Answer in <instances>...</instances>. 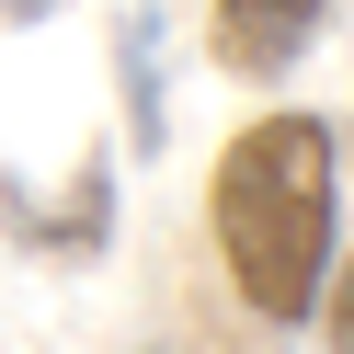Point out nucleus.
Returning a JSON list of instances; mask_svg holds the SVG:
<instances>
[{"mask_svg": "<svg viewBox=\"0 0 354 354\" xmlns=\"http://www.w3.org/2000/svg\"><path fill=\"white\" fill-rule=\"evenodd\" d=\"M217 263H229L252 320H308L331 274V229H343V149L320 115H252L217 149V194H206Z\"/></svg>", "mask_w": 354, "mask_h": 354, "instance_id": "nucleus-1", "label": "nucleus"}, {"mask_svg": "<svg viewBox=\"0 0 354 354\" xmlns=\"http://www.w3.org/2000/svg\"><path fill=\"white\" fill-rule=\"evenodd\" d=\"M103 206H115V160H80V183H69V217H24V240L35 252H103Z\"/></svg>", "mask_w": 354, "mask_h": 354, "instance_id": "nucleus-3", "label": "nucleus"}, {"mask_svg": "<svg viewBox=\"0 0 354 354\" xmlns=\"http://www.w3.org/2000/svg\"><path fill=\"white\" fill-rule=\"evenodd\" d=\"M320 24H331V0H217L206 12V57L229 80H286L320 46Z\"/></svg>", "mask_w": 354, "mask_h": 354, "instance_id": "nucleus-2", "label": "nucleus"}, {"mask_svg": "<svg viewBox=\"0 0 354 354\" xmlns=\"http://www.w3.org/2000/svg\"><path fill=\"white\" fill-rule=\"evenodd\" d=\"M320 343H331V354H354V252L320 274Z\"/></svg>", "mask_w": 354, "mask_h": 354, "instance_id": "nucleus-4", "label": "nucleus"}, {"mask_svg": "<svg viewBox=\"0 0 354 354\" xmlns=\"http://www.w3.org/2000/svg\"><path fill=\"white\" fill-rule=\"evenodd\" d=\"M0 12H12V24H46V12H69V0H0Z\"/></svg>", "mask_w": 354, "mask_h": 354, "instance_id": "nucleus-5", "label": "nucleus"}]
</instances>
